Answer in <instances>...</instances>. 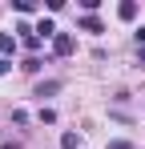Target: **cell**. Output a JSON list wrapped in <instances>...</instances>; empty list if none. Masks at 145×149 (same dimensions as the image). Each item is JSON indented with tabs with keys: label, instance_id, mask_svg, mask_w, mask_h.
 Segmentation results:
<instances>
[{
	"label": "cell",
	"instance_id": "cell-9",
	"mask_svg": "<svg viewBox=\"0 0 145 149\" xmlns=\"http://www.w3.org/2000/svg\"><path fill=\"white\" fill-rule=\"evenodd\" d=\"M12 8H16V12H32L36 4H32V0H12Z\"/></svg>",
	"mask_w": 145,
	"mask_h": 149
},
{
	"label": "cell",
	"instance_id": "cell-11",
	"mask_svg": "<svg viewBox=\"0 0 145 149\" xmlns=\"http://www.w3.org/2000/svg\"><path fill=\"white\" fill-rule=\"evenodd\" d=\"M133 36H137V45H141V49H145V24L137 28V32H133Z\"/></svg>",
	"mask_w": 145,
	"mask_h": 149
},
{
	"label": "cell",
	"instance_id": "cell-3",
	"mask_svg": "<svg viewBox=\"0 0 145 149\" xmlns=\"http://www.w3.org/2000/svg\"><path fill=\"white\" fill-rule=\"evenodd\" d=\"M36 36H40V40H52V36H56V24H52L48 16H40V24H36Z\"/></svg>",
	"mask_w": 145,
	"mask_h": 149
},
{
	"label": "cell",
	"instance_id": "cell-13",
	"mask_svg": "<svg viewBox=\"0 0 145 149\" xmlns=\"http://www.w3.org/2000/svg\"><path fill=\"white\" fill-rule=\"evenodd\" d=\"M141 65H145V49H141Z\"/></svg>",
	"mask_w": 145,
	"mask_h": 149
},
{
	"label": "cell",
	"instance_id": "cell-12",
	"mask_svg": "<svg viewBox=\"0 0 145 149\" xmlns=\"http://www.w3.org/2000/svg\"><path fill=\"white\" fill-rule=\"evenodd\" d=\"M109 149H133L129 141H109Z\"/></svg>",
	"mask_w": 145,
	"mask_h": 149
},
{
	"label": "cell",
	"instance_id": "cell-5",
	"mask_svg": "<svg viewBox=\"0 0 145 149\" xmlns=\"http://www.w3.org/2000/svg\"><path fill=\"white\" fill-rule=\"evenodd\" d=\"M0 52H4V56L16 52V36H12V32H0Z\"/></svg>",
	"mask_w": 145,
	"mask_h": 149
},
{
	"label": "cell",
	"instance_id": "cell-1",
	"mask_svg": "<svg viewBox=\"0 0 145 149\" xmlns=\"http://www.w3.org/2000/svg\"><path fill=\"white\" fill-rule=\"evenodd\" d=\"M52 52H56V56H69L72 52V32H56V36H52Z\"/></svg>",
	"mask_w": 145,
	"mask_h": 149
},
{
	"label": "cell",
	"instance_id": "cell-7",
	"mask_svg": "<svg viewBox=\"0 0 145 149\" xmlns=\"http://www.w3.org/2000/svg\"><path fill=\"white\" fill-rule=\"evenodd\" d=\"M77 145H81V137H77L72 129H65V133H61V149H77Z\"/></svg>",
	"mask_w": 145,
	"mask_h": 149
},
{
	"label": "cell",
	"instance_id": "cell-2",
	"mask_svg": "<svg viewBox=\"0 0 145 149\" xmlns=\"http://www.w3.org/2000/svg\"><path fill=\"white\" fill-rule=\"evenodd\" d=\"M65 89V81H40L36 85V97H52V93H61Z\"/></svg>",
	"mask_w": 145,
	"mask_h": 149
},
{
	"label": "cell",
	"instance_id": "cell-10",
	"mask_svg": "<svg viewBox=\"0 0 145 149\" xmlns=\"http://www.w3.org/2000/svg\"><path fill=\"white\" fill-rule=\"evenodd\" d=\"M8 69H12V61H8V56H0V77L8 73Z\"/></svg>",
	"mask_w": 145,
	"mask_h": 149
},
{
	"label": "cell",
	"instance_id": "cell-4",
	"mask_svg": "<svg viewBox=\"0 0 145 149\" xmlns=\"http://www.w3.org/2000/svg\"><path fill=\"white\" fill-rule=\"evenodd\" d=\"M117 16H121V20H137V4H133V0H121V4H117Z\"/></svg>",
	"mask_w": 145,
	"mask_h": 149
},
{
	"label": "cell",
	"instance_id": "cell-6",
	"mask_svg": "<svg viewBox=\"0 0 145 149\" xmlns=\"http://www.w3.org/2000/svg\"><path fill=\"white\" fill-rule=\"evenodd\" d=\"M77 28H85V32H101V20H97V16H89V12H85V16H81V20H77Z\"/></svg>",
	"mask_w": 145,
	"mask_h": 149
},
{
	"label": "cell",
	"instance_id": "cell-8",
	"mask_svg": "<svg viewBox=\"0 0 145 149\" xmlns=\"http://www.w3.org/2000/svg\"><path fill=\"white\" fill-rule=\"evenodd\" d=\"M40 65H45V61H40V56H28V61H24L20 69H24V73H40Z\"/></svg>",
	"mask_w": 145,
	"mask_h": 149
}]
</instances>
